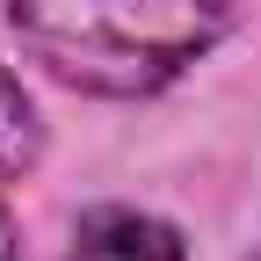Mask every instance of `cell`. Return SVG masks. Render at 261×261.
<instances>
[{"label": "cell", "instance_id": "obj_2", "mask_svg": "<svg viewBox=\"0 0 261 261\" xmlns=\"http://www.w3.org/2000/svg\"><path fill=\"white\" fill-rule=\"evenodd\" d=\"M65 261H181V232L145 211H87Z\"/></svg>", "mask_w": 261, "mask_h": 261}, {"label": "cell", "instance_id": "obj_3", "mask_svg": "<svg viewBox=\"0 0 261 261\" xmlns=\"http://www.w3.org/2000/svg\"><path fill=\"white\" fill-rule=\"evenodd\" d=\"M37 145H44L37 109H29L22 80H8V73H0V189H8V181H22L29 167H37Z\"/></svg>", "mask_w": 261, "mask_h": 261}, {"label": "cell", "instance_id": "obj_4", "mask_svg": "<svg viewBox=\"0 0 261 261\" xmlns=\"http://www.w3.org/2000/svg\"><path fill=\"white\" fill-rule=\"evenodd\" d=\"M0 261H15V218H8V203H0Z\"/></svg>", "mask_w": 261, "mask_h": 261}, {"label": "cell", "instance_id": "obj_1", "mask_svg": "<svg viewBox=\"0 0 261 261\" xmlns=\"http://www.w3.org/2000/svg\"><path fill=\"white\" fill-rule=\"evenodd\" d=\"M8 22L58 80L152 94L225 37L232 0H8Z\"/></svg>", "mask_w": 261, "mask_h": 261}]
</instances>
